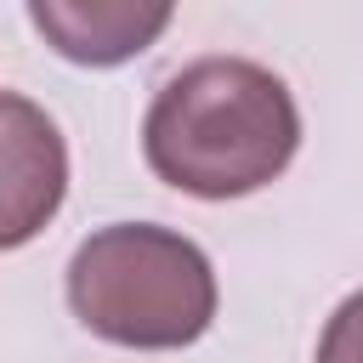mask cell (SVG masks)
Returning <instances> with one entry per match:
<instances>
[{
    "instance_id": "3",
    "label": "cell",
    "mask_w": 363,
    "mask_h": 363,
    "mask_svg": "<svg viewBox=\"0 0 363 363\" xmlns=\"http://www.w3.org/2000/svg\"><path fill=\"white\" fill-rule=\"evenodd\" d=\"M68 193V142L57 119L17 96L0 91V250L28 244Z\"/></svg>"
},
{
    "instance_id": "1",
    "label": "cell",
    "mask_w": 363,
    "mask_h": 363,
    "mask_svg": "<svg viewBox=\"0 0 363 363\" xmlns=\"http://www.w3.org/2000/svg\"><path fill=\"white\" fill-rule=\"evenodd\" d=\"M301 147V108L289 85L250 57H199L176 68L147 119V170L193 199H244L289 170Z\"/></svg>"
},
{
    "instance_id": "4",
    "label": "cell",
    "mask_w": 363,
    "mask_h": 363,
    "mask_svg": "<svg viewBox=\"0 0 363 363\" xmlns=\"http://www.w3.org/2000/svg\"><path fill=\"white\" fill-rule=\"evenodd\" d=\"M28 23L45 45L79 68H113L170 28L164 0H28Z\"/></svg>"
},
{
    "instance_id": "5",
    "label": "cell",
    "mask_w": 363,
    "mask_h": 363,
    "mask_svg": "<svg viewBox=\"0 0 363 363\" xmlns=\"http://www.w3.org/2000/svg\"><path fill=\"white\" fill-rule=\"evenodd\" d=\"M318 363H363V289L335 306L318 340Z\"/></svg>"
},
{
    "instance_id": "2",
    "label": "cell",
    "mask_w": 363,
    "mask_h": 363,
    "mask_svg": "<svg viewBox=\"0 0 363 363\" xmlns=\"http://www.w3.org/2000/svg\"><path fill=\"white\" fill-rule=\"evenodd\" d=\"M68 306L91 335L113 346L176 352L210 329L216 272L193 238L153 221H113L74 250Z\"/></svg>"
}]
</instances>
